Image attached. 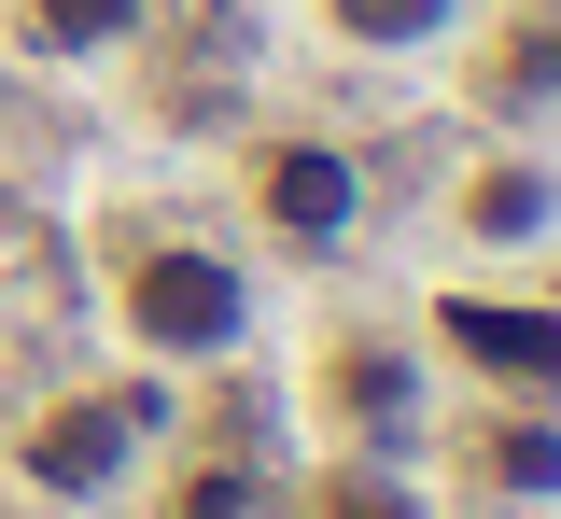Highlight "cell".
Segmentation results:
<instances>
[{"instance_id":"obj_8","label":"cell","mask_w":561,"mask_h":519,"mask_svg":"<svg viewBox=\"0 0 561 519\" xmlns=\"http://www.w3.org/2000/svg\"><path fill=\"white\" fill-rule=\"evenodd\" d=\"M491 463H505L519 492H548V477H561V449H548V436H491Z\"/></svg>"},{"instance_id":"obj_9","label":"cell","mask_w":561,"mask_h":519,"mask_svg":"<svg viewBox=\"0 0 561 519\" xmlns=\"http://www.w3.org/2000/svg\"><path fill=\"white\" fill-rule=\"evenodd\" d=\"M323 519H408V506H393V492H365V477H351V492H337V506H323Z\"/></svg>"},{"instance_id":"obj_2","label":"cell","mask_w":561,"mask_h":519,"mask_svg":"<svg viewBox=\"0 0 561 519\" xmlns=\"http://www.w3.org/2000/svg\"><path fill=\"white\" fill-rule=\"evenodd\" d=\"M351 211H365V183H351V154H337V141H280V154H267V224H280V239L337 253Z\"/></svg>"},{"instance_id":"obj_7","label":"cell","mask_w":561,"mask_h":519,"mask_svg":"<svg viewBox=\"0 0 561 519\" xmlns=\"http://www.w3.org/2000/svg\"><path fill=\"white\" fill-rule=\"evenodd\" d=\"M127 14H140V0H28L43 43H127Z\"/></svg>"},{"instance_id":"obj_5","label":"cell","mask_w":561,"mask_h":519,"mask_svg":"<svg viewBox=\"0 0 561 519\" xmlns=\"http://www.w3.org/2000/svg\"><path fill=\"white\" fill-rule=\"evenodd\" d=\"M449 14H463V0H323V28H337V43H379V57H393V43H435Z\"/></svg>"},{"instance_id":"obj_1","label":"cell","mask_w":561,"mask_h":519,"mask_svg":"<svg viewBox=\"0 0 561 519\" xmlns=\"http://www.w3.org/2000/svg\"><path fill=\"white\" fill-rule=\"evenodd\" d=\"M127 323H140V351H225L239 337V267L197 253V239H154L127 267Z\"/></svg>"},{"instance_id":"obj_4","label":"cell","mask_w":561,"mask_h":519,"mask_svg":"<svg viewBox=\"0 0 561 519\" xmlns=\"http://www.w3.org/2000/svg\"><path fill=\"white\" fill-rule=\"evenodd\" d=\"M449 337L505 379H561V323H519V309H449Z\"/></svg>"},{"instance_id":"obj_6","label":"cell","mask_w":561,"mask_h":519,"mask_svg":"<svg viewBox=\"0 0 561 519\" xmlns=\"http://www.w3.org/2000/svg\"><path fill=\"white\" fill-rule=\"evenodd\" d=\"M478 224H491V239H534V224H548V169H491V183H478Z\"/></svg>"},{"instance_id":"obj_3","label":"cell","mask_w":561,"mask_h":519,"mask_svg":"<svg viewBox=\"0 0 561 519\" xmlns=\"http://www.w3.org/2000/svg\"><path fill=\"white\" fill-rule=\"evenodd\" d=\"M28 463H43L57 492H99V477L127 463V407H57V422L28 436Z\"/></svg>"}]
</instances>
